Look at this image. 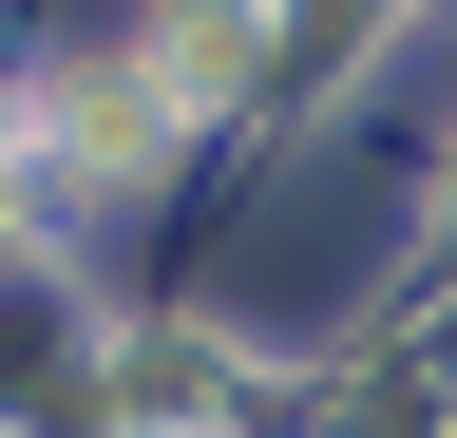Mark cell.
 <instances>
[{"label": "cell", "instance_id": "6da1fadb", "mask_svg": "<svg viewBox=\"0 0 457 438\" xmlns=\"http://www.w3.org/2000/svg\"><path fill=\"white\" fill-rule=\"evenodd\" d=\"M0 191H20V115H0Z\"/></svg>", "mask_w": 457, "mask_h": 438}]
</instances>
